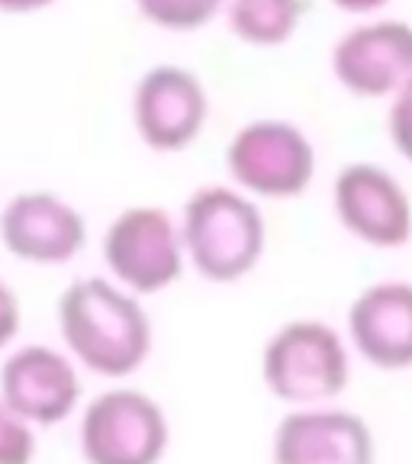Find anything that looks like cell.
<instances>
[{
    "mask_svg": "<svg viewBox=\"0 0 412 464\" xmlns=\"http://www.w3.org/2000/svg\"><path fill=\"white\" fill-rule=\"evenodd\" d=\"M58 345L103 384H126L155 352V323L145 300L107 275H84L65 284L55 300Z\"/></svg>",
    "mask_w": 412,
    "mask_h": 464,
    "instance_id": "1",
    "label": "cell"
},
{
    "mask_svg": "<svg viewBox=\"0 0 412 464\" xmlns=\"http://www.w3.org/2000/svg\"><path fill=\"white\" fill-rule=\"evenodd\" d=\"M187 268L206 284L245 281L268 252V217L261 203L229 181L200 184L177 210Z\"/></svg>",
    "mask_w": 412,
    "mask_h": 464,
    "instance_id": "2",
    "label": "cell"
},
{
    "mask_svg": "<svg viewBox=\"0 0 412 464\" xmlns=\"http://www.w3.org/2000/svg\"><path fill=\"white\" fill-rule=\"evenodd\" d=\"M261 387L281 406L339 403L355 377L345 333L329 319L297 316L271 329L258 355Z\"/></svg>",
    "mask_w": 412,
    "mask_h": 464,
    "instance_id": "3",
    "label": "cell"
},
{
    "mask_svg": "<svg viewBox=\"0 0 412 464\" xmlns=\"http://www.w3.org/2000/svg\"><path fill=\"white\" fill-rule=\"evenodd\" d=\"M81 464H161L171 451V416L142 387L107 384L74 416Z\"/></svg>",
    "mask_w": 412,
    "mask_h": 464,
    "instance_id": "4",
    "label": "cell"
},
{
    "mask_svg": "<svg viewBox=\"0 0 412 464\" xmlns=\"http://www.w3.org/2000/svg\"><path fill=\"white\" fill-rule=\"evenodd\" d=\"M319 152L312 136L287 116H254L225 142L229 184L252 200H297L312 188Z\"/></svg>",
    "mask_w": 412,
    "mask_h": 464,
    "instance_id": "5",
    "label": "cell"
},
{
    "mask_svg": "<svg viewBox=\"0 0 412 464\" xmlns=\"http://www.w3.org/2000/svg\"><path fill=\"white\" fill-rule=\"evenodd\" d=\"M103 275L136 297L171 290L187 271L177 213L161 203H129L101 232Z\"/></svg>",
    "mask_w": 412,
    "mask_h": 464,
    "instance_id": "6",
    "label": "cell"
},
{
    "mask_svg": "<svg viewBox=\"0 0 412 464\" xmlns=\"http://www.w3.org/2000/svg\"><path fill=\"white\" fill-rule=\"evenodd\" d=\"M129 120L145 149L158 155L184 152L206 130L210 91L194 68L158 62L132 81Z\"/></svg>",
    "mask_w": 412,
    "mask_h": 464,
    "instance_id": "7",
    "label": "cell"
},
{
    "mask_svg": "<svg viewBox=\"0 0 412 464\" xmlns=\"http://www.w3.org/2000/svg\"><path fill=\"white\" fill-rule=\"evenodd\" d=\"M0 397L36 432L74 420L84 406V371L52 342H16L0 355Z\"/></svg>",
    "mask_w": 412,
    "mask_h": 464,
    "instance_id": "8",
    "label": "cell"
},
{
    "mask_svg": "<svg viewBox=\"0 0 412 464\" xmlns=\"http://www.w3.org/2000/svg\"><path fill=\"white\" fill-rule=\"evenodd\" d=\"M329 200L341 232L361 246L393 252L412 242V197L380 161H345L332 178Z\"/></svg>",
    "mask_w": 412,
    "mask_h": 464,
    "instance_id": "9",
    "label": "cell"
},
{
    "mask_svg": "<svg viewBox=\"0 0 412 464\" xmlns=\"http://www.w3.org/2000/svg\"><path fill=\"white\" fill-rule=\"evenodd\" d=\"M87 217L49 188H26L0 203V246L29 268H65L87 248Z\"/></svg>",
    "mask_w": 412,
    "mask_h": 464,
    "instance_id": "10",
    "label": "cell"
},
{
    "mask_svg": "<svg viewBox=\"0 0 412 464\" xmlns=\"http://www.w3.org/2000/svg\"><path fill=\"white\" fill-rule=\"evenodd\" d=\"M329 68L351 97L390 101L412 78V23L399 16L358 20L335 36Z\"/></svg>",
    "mask_w": 412,
    "mask_h": 464,
    "instance_id": "11",
    "label": "cell"
},
{
    "mask_svg": "<svg viewBox=\"0 0 412 464\" xmlns=\"http://www.w3.org/2000/svg\"><path fill=\"white\" fill-rule=\"evenodd\" d=\"M268 455L271 464H377V435L351 406H293L271 429Z\"/></svg>",
    "mask_w": 412,
    "mask_h": 464,
    "instance_id": "12",
    "label": "cell"
},
{
    "mask_svg": "<svg viewBox=\"0 0 412 464\" xmlns=\"http://www.w3.org/2000/svg\"><path fill=\"white\" fill-rule=\"evenodd\" d=\"M341 333L355 362L384 374L412 371V281L380 277L364 284L348 304Z\"/></svg>",
    "mask_w": 412,
    "mask_h": 464,
    "instance_id": "13",
    "label": "cell"
},
{
    "mask_svg": "<svg viewBox=\"0 0 412 464\" xmlns=\"http://www.w3.org/2000/svg\"><path fill=\"white\" fill-rule=\"evenodd\" d=\"M310 0H225L223 16L232 36L254 49H277L303 26Z\"/></svg>",
    "mask_w": 412,
    "mask_h": 464,
    "instance_id": "14",
    "label": "cell"
},
{
    "mask_svg": "<svg viewBox=\"0 0 412 464\" xmlns=\"http://www.w3.org/2000/svg\"><path fill=\"white\" fill-rule=\"evenodd\" d=\"M142 20L165 33H194L223 14L225 0H132Z\"/></svg>",
    "mask_w": 412,
    "mask_h": 464,
    "instance_id": "15",
    "label": "cell"
},
{
    "mask_svg": "<svg viewBox=\"0 0 412 464\" xmlns=\"http://www.w3.org/2000/svg\"><path fill=\"white\" fill-rule=\"evenodd\" d=\"M39 432L0 397V464H36Z\"/></svg>",
    "mask_w": 412,
    "mask_h": 464,
    "instance_id": "16",
    "label": "cell"
},
{
    "mask_svg": "<svg viewBox=\"0 0 412 464\" xmlns=\"http://www.w3.org/2000/svg\"><path fill=\"white\" fill-rule=\"evenodd\" d=\"M387 136L399 159L412 165V78L387 101Z\"/></svg>",
    "mask_w": 412,
    "mask_h": 464,
    "instance_id": "17",
    "label": "cell"
},
{
    "mask_svg": "<svg viewBox=\"0 0 412 464\" xmlns=\"http://www.w3.org/2000/svg\"><path fill=\"white\" fill-rule=\"evenodd\" d=\"M23 333V300L14 290V284L0 275V355L20 342Z\"/></svg>",
    "mask_w": 412,
    "mask_h": 464,
    "instance_id": "18",
    "label": "cell"
},
{
    "mask_svg": "<svg viewBox=\"0 0 412 464\" xmlns=\"http://www.w3.org/2000/svg\"><path fill=\"white\" fill-rule=\"evenodd\" d=\"M335 10H341V14H351V16H361V20H368V16H380V10L390 7V0H329Z\"/></svg>",
    "mask_w": 412,
    "mask_h": 464,
    "instance_id": "19",
    "label": "cell"
},
{
    "mask_svg": "<svg viewBox=\"0 0 412 464\" xmlns=\"http://www.w3.org/2000/svg\"><path fill=\"white\" fill-rule=\"evenodd\" d=\"M58 0H0V14H39Z\"/></svg>",
    "mask_w": 412,
    "mask_h": 464,
    "instance_id": "20",
    "label": "cell"
}]
</instances>
